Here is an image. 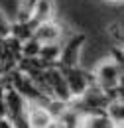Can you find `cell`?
<instances>
[{
    "label": "cell",
    "mask_w": 124,
    "mask_h": 128,
    "mask_svg": "<svg viewBox=\"0 0 124 128\" xmlns=\"http://www.w3.org/2000/svg\"><path fill=\"white\" fill-rule=\"evenodd\" d=\"M93 81L108 98H122V59L102 61L94 69Z\"/></svg>",
    "instance_id": "1"
},
{
    "label": "cell",
    "mask_w": 124,
    "mask_h": 128,
    "mask_svg": "<svg viewBox=\"0 0 124 128\" xmlns=\"http://www.w3.org/2000/svg\"><path fill=\"white\" fill-rule=\"evenodd\" d=\"M59 69H61V73H63V79H65V85H67L69 96L79 98L91 85H94L93 73L81 69L79 65H75V67H59Z\"/></svg>",
    "instance_id": "2"
},
{
    "label": "cell",
    "mask_w": 124,
    "mask_h": 128,
    "mask_svg": "<svg viewBox=\"0 0 124 128\" xmlns=\"http://www.w3.org/2000/svg\"><path fill=\"white\" fill-rule=\"evenodd\" d=\"M85 40L87 38L83 34H77V36H71L63 46H59V57H57L59 65L57 67H75V65H79V53H81Z\"/></svg>",
    "instance_id": "3"
},
{
    "label": "cell",
    "mask_w": 124,
    "mask_h": 128,
    "mask_svg": "<svg viewBox=\"0 0 124 128\" xmlns=\"http://www.w3.org/2000/svg\"><path fill=\"white\" fill-rule=\"evenodd\" d=\"M53 114L47 110L46 104L42 102H28L26 104V122L28 128H47L53 122Z\"/></svg>",
    "instance_id": "4"
},
{
    "label": "cell",
    "mask_w": 124,
    "mask_h": 128,
    "mask_svg": "<svg viewBox=\"0 0 124 128\" xmlns=\"http://www.w3.org/2000/svg\"><path fill=\"white\" fill-rule=\"evenodd\" d=\"M59 36H61V28L55 24V20H49V22L36 28L32 40H36L40 46H46V44H57Z\"/></svg>",
    "instance_id": "5"
},
{
    "label": "cell",
    "mask_w": 124,
    "mask_h": 128,
    "mask_svg": "<svg viewBox=\"0 0 124 128\" xmlns=\"http://www.w3.org/2000/svg\"><path fill=\"white\" fill-rule=\"evenodd\" d=\"M38 2H40V0H20V4H18V12H16V22H14V24H24V22H28Z\"/></svg>",
    "instance_id": "6"
},
{
    "label": "cell",
    "mask_w": 124,
    "mask_h": 128,
    "mask_svg": "<svg viewBox=\"0 0 124 128\" xmlns=\"http://www.w3.org/2000/svg\"><path fill=\"white\" fill-rule=\"evenodd\" d=\"M0 128H14V124H12L6 116H0Z\"/></svg>",
    "instance_id": "7"
},
{
    "label": "cell",
    "mask_w": 124,
    "mask_h": 128,
    "mask_svg": "<svg viewBox=\"0 0 124 128\" xmlns=\"http://www.w3.org/2000/svg\"><path fill=\"white\" fill-rule=\"evenodd\" d=\"M112 128H122V126H112Z\"/></svg>",
    "instance_id": "8"
},
{
    "label": "cell",
    "mask_w": 124,
    "mask_h": 128,
    "mask_svg": "<svg viewBox=\"0 0 124 128\" xmlns=\"http://www.w3.org/2000/svg\"><path fill=\"white\" fill-rule=\"evenodd\" d=\"M112 2H120V0H112Z\"/></svg>",
    "instance_id": "9"
}]
</instances>
